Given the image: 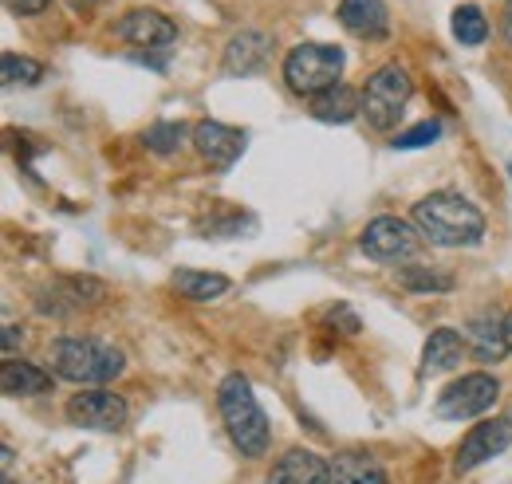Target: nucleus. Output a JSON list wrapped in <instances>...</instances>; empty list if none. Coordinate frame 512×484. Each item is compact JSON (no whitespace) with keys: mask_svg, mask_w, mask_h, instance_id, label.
Listing matches in <instances>:
<instances>
[{"mask_svg":"<svg viewBox=\"0 0 512 484\" xmlns=\"http://www.w3.org/2000/svg\"><path fill=\"white\" fill-rule=\"evenodd\" d=\"M410 221L422 233V241L438 244V248H469V244H481L485 237L481 209L453 189H438V193L414 201Z\"/></svg>","mask_w":512,"mask_h":484,"instance_id":"nucleus-1","label":"nucleus"},{"mask_svg":"<svg viewBox=\"0 0 512 484\" xmlns=\"http://www.w3.org/2000/svg\"><path fill=\"white\" fill-rule=\"evenodd\" d=\"M48 366H52V374H60L67 382H111V378H119L123 374V351L119 347H111V343H103V339H91V335H64V339H56L52 347H48Z\"/></svg>","mask_w":512,"mask_h":484,"instance_id":"nucleus-2","label":"nucleus"},{"mask_svg":"<svg viewBox=\"0 0 512 484\" xmlns=\"http://www.w3.org/2000/svg\"><path fill=\"white\" fill-rule=\"evenodd\" d=\"M217 406H221V418H225V429H229V441L245 453V457H260L268 453V418L256 402L253 386L245 374H229L217 390Z\"/></svg>","mask_w":512,"mask_h":484,"instance_id":"nucleus-3","label":"nucleus"},{"mask_svg":"<svg viewBox=\"0 0 512 484\" xmlns=\"http://www.w3.org/2000/svg\"><path fill=\"white\" fill-rule=\"evenodd\" d=\"M343 63H347V56H343V48H335V44H316V40H312V44H300V48H292L288 60H284V83H288V91L316 99L320 91L339 83Z\"/></svg>","mask_w":512,"mask_h":484,"instance_id":"nucleus-4","label":"nucleus"},{"mask_svg":"<svg viewBox=\"0 0 512 484\" xmlns=\"http://www.w3.org/2000/svg\"><path fill=\"white\" fill-rule=\"evenodd\" d=\"M410 95H414L410 71L398 67V63H383L367 79V87H363V115H367V122L375 130H390V126H398L406 103H410Z\"/></svg>","mask_w":512,"mask_h":484,"instance_id":"nucleus-5","label":"nucleus"},{"mask_svg":"<svg viewBox=\"0 0 512 484\" xmlns=\"http://www.w3.org/2000/svg\"><path fill=\"white\" fill-rule=\"evenodd\" d=\"M115 36H119L123 44H130L142 63L162 67V60H154V52H162V56L174 52V44H178V24H174L170 16H162V12H154V8H134V12H127V16L115 24Z\"/></svg>","mask_w":512,"mask_h":484,"instance_id":"nucleus-6","label":"nucleus"},{"mask_svg":"<svg viewBox=\"0 0 512 484\" xmlns=\"http://www.w3.org/2000/svg\"><path fill=\"white\" fill-rule=\"evenodd\" d=\"M501 398V382L485 370L477 374H461L457 382H449L438 394V418L442 422H469L493 410V402Z\"/></svg>","mask_w":512,"mask_h":484,"instance_id":"nucleus-7","label":"nucleus"},{"mask_svg":"<svg viewBox=\"0 0 512 484\" xmlns=\"http://www.w3.org/2000/svg\"><path fill=\"white\" fill-rule=\"evenodd\" d=\"M418 244H422V233L414 229V221H402V217H375V221H367V229L359 237V248L375 264L414 260L418 256Z\"/></svg>","mask_w":512,"mask_h":484,"instance_id":"nucleus-8","label":"nucleus"},{"mask_svg":"<svg viewBox=\"0 0 512 484\" xmlns=\"http://www.w3.org/2000/svg\"><path fill=\"white\" fill-rule=\"evenodd\" d=\"M67 418L79 429H95V433H115L123 429L130 418L127 398L111 394V390H79L71 402H67Z\"/></svg>","mask_w":512,"mask_h":484,"instance_id":"nucleus-9","label":"nucleus"},{"mask_svg":"<svg viewBox=\"0 0 512 484\" xmlns=\"http://www.w3.org/2000/svg\"><path fill=\"white\" fill-rule=\"evenodd\" d=\"M509 445H512V422L509 418L477 422L473 429H469V437L461 441V449H457L453 465H457V473H473L477 465H485V461L501 457Z\"/></svg>","mask_w":512,"mask_h":484,"instance_id":"nucleus-10","label":"nucleus"},{"mask_svg":"<svg viewBox=\"0 0 512 484\" xmlns=\"http://www.w3.org/2000/svg\"><path fill=\"white\" fill-rule=\"evenodd\" d=\"M193 146H197V154H201L213 170H229V166L245 154V130L225 126V122H217V119H205L193 126Z\"/></svg>","mask_w":512,"mask_h":484,"instance_id":"nucleus-11","label":"nucleus"},{"mask_svg":"<svg viewBox=\"0 0 512 484\" xmlns=\"http://www.w3.org/2000/svg\"><path fill=\"white\" fill-rule=\"evenodd\" d=\"M331 477V461H323L320 453L312 449H288L272 473H268V484H327Z\"/></svg>","mask_w":512,"mask_h":484,"instance_id":"nucleus-12","label":"nucleus"},{"mask_svg":"<svg viewBox=\"0 0 512 484\" xmlns=\"http://www.w3.org/2000/svg\"><path fill=\"white\" fill-rule=\"evenodd\" d=\"M465 343H469V351H473L477 363H501V359L509 355L505 319H497V315H489V311L473 315L469 327H465Z\"/></svg>","mask_w":512,"mask_h":484,"instance_id":"nucleus-13","label":"nucleus"},{"mask_svg":"<svg viewBox=\"0 0 512 484\" xmlns=\"http://www.w3.org/2000/svg\"><path fill=\"white\" fill-rule=\"evenodd\" d=\"M339 24L351 36L363 40H386L390 32V12L383 0H339Z\"/></svg>","mask_w":512,"mask_h":484,"instance_id":"nucleus-14","label":"nucleus"},{"mask_svg":"<svg viewBox=\"0 0 512 484\" xmlns=\"http://www.w3.org/2000/svg\"><path fill=\"white\" fill-rule=\"evenodd\" d=\"M272 56V40L264 36V32H237L233 40H229V48H225V75H256L264 63Z\"/></svg>","mask_w":512,"mask_h":484,"instance_id":"nucleus-15","label":"nucleus"},{"mask_svg":"<svg viewBox=\"0 0 512 484\" xmlns=\"http://www.w3.org/2000/svg\"><path fill=\"white\" fill-rule=\"evenodd\" d=\"M107 288L91 276H67L52 288V303H36L44 315H67V311H79V307H91V303H103Z\"/></svg>","mask_w":512,"mask_h":484,"instance_id":"nucleus-16","label":"nucleus"},{"mask_svg":"<svg viewBox=\"0 0 512 484\" xmlns=\"http://www.w3.org/2000/svg\"><path fill=\"white\" fill-rule=\"evenodd\" d=\"M465 351H469V343L461 339V331L438 327L426 339V347H422V374H446V370H453V366L461 363Z\"/></svg>","mask_w":512,"mask_h":484,"instance_id":"nucleus-17","label":"nucleus"},{"mask_svg":"<svg viewBox=\"0 0 512 484\" xmlns=\"http://www.w3.org/2000/svg\"><path fill=\"white\" fill-rule=\"evenodd\" d=\"M0 386H4L8 398L44 394V390H52V370L24 363V359H4V366H0Z\"/></svg>","mask_w":512,"mask_h":484,"instance_id":"nucleus-18","label":"nucleus"},{"mask_svg":"<svg viewBox=\"0 0 512 484\" xmlns=\"http://www.w3.org/2000/svg\"><path fill=\"white\" fill-rule=\"evenodd\" d=\"M327 484H386V469L371 453L347 449V453H339V457L331 461Z\"/></svg>","mask_w":512,"mask_h":484,"instance_id":"nucleus-19","label":"nucleus"},{"mask_svg":"<svg viewBox=\"0 0 512 484\" xmlns=\"http://www.w3.org/2000/svg\"><path fill=\"white\" fill-rule=\"evenodd\" d=\"M363 111V95H355L347 83H335L312 99V119L320 122H351Z\"/></svg>","mask_w":512,"mask_h":484,"instance_id":"nucleus-20","label":"nucleus"},{"mask_svg":"<svg viewBox=\"0 0 512 484\" xmlns=\"http://www.w3.org/2000/svg\"><path fill=\"white\" fill-rule=\"evenodd\" d=\"M174 288L186 300L209 303V300H221L229 292V276H221V272H197V268H178L174 272Z\"/></svg>","mask_w":512,"mask_h":484,"instance_id":"nucleus-21","label":"nucleus"},{"mask_svg":"<svg viewBox=\"0 0 512 484\" xmlns=\"http://www.w3.org/2000/svg\"><path fill=\"white\" fill-rule=\"evenodd\" d=\"M453 36H457V44H465V48H481L485 36H489V20H485V12H481L477 4H461V8H453Z\"/></svg>","mask_w":512,"mask_h":484,"instance_id":"nucleus-22","label":"nucleus"},{"mask_svg":"<svg viewBox=\"0 0 512 484\" xmlns=\"http://www.w3.org/2000/svg\"><path fill=\"white\" fill-rule=\"evenodd\" d=\"M398 284H402L406 292H418V296L430 292V296H434V292H449V288H453V276L430 268V264H410V268L398 272Z\"/></svg>","mask_w":512,"mask_h":484,"instance_id":"nucleus-23","label":"nucleus"},{"mask_svg":"<svg viewBox=\"0 0 512 484\" xmlns=\"http://www.w3.org/2000/svg\"><path fill=\"white\" fill-rule=\"evenodd\" d=\"M186 122H154L146 134H142V142H146V150H154V154H178L182 150V142H186Z\"/></svg>","mask_w":512,"mask_h":484,"instance_id":"nucleus-24","label":"nucleus"},{"mask_svg":"<svg viewBox=\"0 0 512 484\" xmlns=\"http://www.w3.org/2000/svg\"><path fill=\"white\" fill-rule=\"evenodd\" d=\"M40 75H44V63L40 60H28V56H16V52H4V60H0V79H4V87H32V83H40Z\"/></svg>","mask_w":512,"mask_h":484,"instance_id":"nucleus-25","label":"nucleus"},{"mask_svg":"<svg viewBox=\"0 0 512 484\" xmlns=\"http://www.w3.org/2000/svg\"><path fill=\"white\" fill-rule=\"evenodd\" d=\"M438 138H442V122L426 119V122H418V126H410V130H402V134L394 138V150H426V146H434Z\"/></svg>","mask_w":512,"mask_h":484,"instance_id":"nucleus-26","label":"nucleus"},{"mask_svg":"<svg viewBox=\"0 0 512 484\" xmlns=\"http://www.w3.org/2000/svg\"><path fill=\"white\" fill-rule=\"evenodd\" d=\"M16 16H36V12H44L48 8V0H4Z\"/></svg>","mask_w":512,"mask_h":484,"instance_id":"nucleus-27","label":"nucleus"},{"mask_svg":"<svg viewBox=\"0 0 512 484\" xmlns=\"http://www.w3.org/2000/svg\"><path fill=\"white\" fill-rule=\"evenodd\" d=\"M20 343H24V335H20V327H12V323H8V327H4V359H12Z\"/></svg>","mask_w":512,"mask_h":484,"instance_id":"nucleus-28","label":"nucleus"},{"mask_svg":"<svg viewBox=\"0 0 512 484\" xmlns=\"http://www.w3.org/2000/svg\"><path fill=\"white\" fill-rule=\"evenodd\" d=\"M501 32H505V40L512 44V0L505 4V16H501Z\"/></svg>","mask_w":512,"mask_h":484,"instance_id":"nucleus-29","label":"nucleus"},{"mask_svg":"<svg viewBox=\"0 0 512 484\" xmlns=\"http://www.w3.org/2000/svg\"><path fill=\"white\" fill-rule=\"evenodd\" d=\"M75 12H87V8H95V0H67Z\"/></svg>","mask_w":512,"mask_h":484,"instance_id":"nucleus-30","label":"nucleus"},{"mask_svg":"<svg viewBox=\"0 0 512 484\" xmlns=\"http://www.w3.org/2000/svg\"><path fill=\"white\" fill-rule=\"evenodd\" d=\"M505 339H509V351H512V311L505 315Z\"/></svg>","mask_w":512,"mask_h":484,"instance_id":"nucleus-31","label":"nucleus"},{"mask_svg":"<svg viewBox=\"0 0 512 484\" xmlns=\"http://www.w3.org/2000/svg\"><path fill=\"white\" fill-rule=\"evenodd\" d=\"M4 484H16V481H4Z\"/></svg>","mask_w":512,"mask_h":484,"instance_id":"nucleus-32","label":"nucleus"},{"mask_svg":"<svg viewBox=\"0 0 512 484\" xmlns=\"http://www.w3.org/2000/svg\"><path fill=\"white\" fill-rule=\"evenodd\" d=\"M509 178H512V166H509Z\"/></svg>","mask_w":512,"mask_h":484,"instance_id":"nucleus-33","label":"nucleus"}]
</instances>
